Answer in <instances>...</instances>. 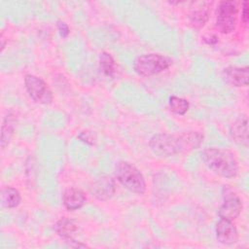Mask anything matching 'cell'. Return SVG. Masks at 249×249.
I'll list each match as a JSON object with an SVG mask.
<instances>
[{"label":"cell","instance_id":"obj_5","mask_svg":"<svg viewBox=\"0 0 249 249\" xmlns=\"http://www.w3.org/2000/svg\"><path fill=\"white\" fill-rule=\"evenodd\" d=\"M237 7L232 1H221L216 9L215 26L220 33L229 34L236 26Z\"/></svg>","mask_w":249,"mask_h":249},{"label":"cell","instance_id":"obj_9","mask_svg":"<svg viewBox=\"0 0 249 249\" xmlns=\"http://www.w3.org/2000/svg\"><path fill=\"white\" fill-rule=\"evenodd\" d=\"M91 196L100 201L110 199L116 193L115 180L110 176H103L97 179L91 186Z\"/></svg>","mask_w":249,"mask_h":249},{"label":"cell","instance_id":"obj_4","mask_svg":"<svg viewBox=\"0 0 249 249\" xmlns=\"http://www.w3.org/2000/svg\"><path fill=\"white\" fill-rule=\"evenodd\" d=\"M172 64V61L167 56L160 53H146L138 56L134 63V71L144 77H150L165 71Z\"/></svg>","mask_w":249,"mask_h":249},{"label":"cell","instance_id":"obj_13","mask_svg":"<svg viewBox=\"0 0 249 249\" xmlns=\"http://www.w3.org/2000/svg\"><path fill=\"white\" fill-rule=\"evenodd\" d=\"M230 135L235 143L248 145V120L246 116H240L231 124Z\"/></svg>","mask_w":249,"mask_h":249},{"label":"cell","instance_id":"obj_3","mask_svg":"<svg viewBox=\"0 0 249 249\" xmlns=\"http://www.w3.org/2000/svg\"><path fill=\"white\" fill-rule=\"evenodd\" d=\"M115 174L117 180L131 193L142 195L146 190V182L142 173L127 161H119Z\"/></svg>","mask_w":249,"mask_h":249},{"label":"cell","instance_id":"obj_6","mask_svg":"<svg viewBox=\"0 0 249 249\" xmlns=\"http://www.w3.org/2000/svg\"><path fill=\"white\" fill-rule=\"evenodd\" d=\"M24 85L28 95L36 103L49 105L53 101V92L49 88L48 84L41 79L32 74H28L24 78Z\"/></svg>","mask_w":249,"mask_h":249},{"label":"cell","instance_id":"obj_15","mask_svg":"<svg viewBox=\"0 0 249 249\" xmlns=\"http://www.w3.org/2000/svg\"><path fill=\"white\" fill-rule=\"evenodd\" d=\"M17 124H18L17 115L14 112H9L5 116V118L3 120L2 127H1L0 145H1L2 149H4L10 143L12 136L14 134V131L16 129Z\"/></svg>","mask_w":249,"mask_h":249},{"label":"cell","instance_id":"obj_1","mask_svg":"<svg viewBox=\"0 0 249 249\" xmlns=\"http://www.w3.org/2000/svg\"><path fill=\"white\" fill-rule=\"evenodd\" d=\"M203 138L202 133L195 130L178 134L158 133L150 138L149 147L155 155L165 158L189 153L199 148Z\"/></svg>","mask_w":249,"mask_h":249},{"label":"cell","instance_id":"obj_8","mask_svg":"<svg viewBox=\"0 0 249 249\" xmlns=\"http://www.w3.org/2000/svg\"><path fill=\"white\" fill-rule=\"evenodd\" d=\"M211 3L207 1H195L191 3L188 18L193 28L199 29L205 25L209 18Z\"/></svg>","mask_w":249,"mask_h":249},{"label":"cell","instance_id":"obj_22","mask_svg":"<svg viewBox=\"0 0 249 249\" xmlns=\"http://www.w3.org/2000/svg\"><path fill=\"white\" fill-rule=\"evenodd\" d=\"M66 243L70 246V247H87L86 244H83L81 242H78L77 240L73 239V240H68L66 241Z\"/></svg>","mask_w":249,"mask_h":249},{"label":"cell","instance_id":"obj_23","mask_svg":"<svg viewBox=\"0 0 249 249\" xmlns=\"http://www.w3.org/2000/svg\"><path fill=\"white\" fill-rule=\"evenodd\" d=\"M1 51H3L4 50V48H5V45H6V43H5V39H4V37H3V34L1 35Z\"/></svg>","mask_w":249,"mask_h":249},{"label":"cell","instance_id":"obj_21","mask_svg":"<svg viewBox=\"0 0 249 249\" xmlns=\"http://www.w3.org/2000/svg\"><path fill=\"white\" fill-rule=\"evenodd\" d=\"M203 41L208 45H215L218 43V37L216 35L210 34L203 37Z\"/></svg>","mask_w":249,"mask_h":249},{"label":"cell","instance_id":"obj_20","mask_svg":"<svg viewBox=\"0 0 249 249\" xmlns=\"http://www.w3.org/2000/svg\"><path fill=\"white\" fill-rule=\"evenodd\" d=\"M248 1H244L243 2V8H242V14H241V21L242 23L247 26L248 25V21H249V13H248Z\"/></svg>","mask_w":249,"mask_h":249},{"label":"cell","instance_id":"obj_10","mask_svg":"<svg viewBox=\"0 0 249 249\" xmlns=\"http://www.w3.org/2000/svg\"><path fill=\"white\" fill-rule=\"evenodd\" d=\"M216 238L224 245L234 244L238 239V232L231 221L220 219L216 225Z\"/></svg>","mask_w":249,"mask_h":249},{"label":"cell","instance_id":"obj_16","mask_svg":"<svg viewBox=\"0 0 249 249\" xmlns=\"http://www.w3.org/2000/svg\"><path fill=\"white\" fill-rule=\"evenodd\" d=\"M21 200L19 192L13 187H6L1 191V203L6 208L17 207Z\"/></svg>","mask_w":249,"mask_h":249},{"label":"cell","instance_id":"obj_11","mask_svg":"<svg viewBox=\"0 0 249 249\" xmlns=\"http://www.w3.org/2000/svg\"><path fill=\"white\" fill-rule=\"evenodd\" d=\"M223 79L230 86L239 88L245 87L248 84L249 70L248 67H236V66H229L223 70L222 73Z\"/></svg>","mask_w":249,"mask_h":249},{"label":"cell","instance_id":"obj_18","mask_svg":"<svg viewBox=\"0 0 249 249\" xmlns=\"http://www.w3.org/2000/svg\"><path fill=\"white\" fill-rule=\"evenodd\" d=\"M168 104L170 110L177 115H185L190 108V103L187 99L176 95H172L169 97Z\"/></svg>","mask_w":249,"mask_h":249},{"label":"cell","instance_id":"obj_12","mask_svg":"<svg viewBox=\"0 0 249 249\" xmlns=\"http://www.w3.org/2000/svg\"><path fill=\"white\" fill-rule=\"evenodd\" d=\"M62 202L67 210L74 211L82 208L86 204L87 196L82 190L70 187L63 192Z\"/></svg>","mask_w":249,"mask_h":249},{"label":"cell","instance_id":"obj_17","mask_svg":"<svg viewBox=\"0 0 249 249\" xmlns=\"http://www.w3.org/2000/svg\"><path fill=\"white\" fill-rule=\"evenodd\" d=\"M99 65L103 74L107 77H112L115 73V60L113 56L106 52H102L99 55Z\"/></svg>","mask_w":249,"mask_h":249},{"label":"cell","instance_id":"obj_19","mask_svg":"<svg viewBox=\"0 0 249 249\" xmlns=\"http://www.w3.org/2000/svg\"><path fill=\"white\" fill-rule=\"evenodd\" d=\"M56 26H57V29H58V31H59V33H60V35H61L62 37L65 38V37L68 36V34H69V32H70V29H69L67 23H65V22L62 21V20H58Z\"/></svg>","mask_w":249,"mask_h":249},{"label":"cell","instance_id":"obj_14","mask_svg":"<svg viewBox=\"0 0 249 249\" xmlns=\"http://www.w3.org/2000/svg\"><path fill=\"white\" fill-rule=\"evenodd\" d=\"M54 230L65 241L73 240L79 232V224L73 219L62 217L55 223Z\"/></svg>","mask_w":249,"mask_h":249},{"label":"cell","instance_id":"obj_7","mask_svg":"<svg viewBox=\"0 0 249 249\" xmlns=\"http://www.w3.org/2000/svg\"><path fill=\"white\" fill-rule=\"evenodd\" d=\"M223 196L224 202L219 208L218 215L221 219L232 221L240 215L243 208L242 201L239 196L228 186L223 188Z\"/></svg>","mask_w":249,"mask_h":249},{"label":"cell","instance_id":"obj_2","mask_svg":"<svg viewBox=\"0 0 249 249\" xmlns=\"http://www.w3.org/2000/svg\"><path fill=\"white\" fill-rule=\"evenodd\" d=\"M200 155L204 164L215 174L224 178H232L237 175L238 162L231 152L208 148L203 150Z\"/></svg>","mask_w":249,"mask_h":249}]
</instances>
